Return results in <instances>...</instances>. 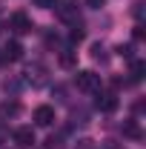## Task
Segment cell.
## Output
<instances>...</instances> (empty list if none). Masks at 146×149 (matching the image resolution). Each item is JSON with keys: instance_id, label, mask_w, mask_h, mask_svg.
Instances as JSON below:
<instances>
[{"instance_id": "obj_1", "label": "cell", "mask_w": 146, "mask_h": 149, "mask_svg": "<svg viewBox=\"0 0 146 149\" xmlns=\"http://www.w3.org/2000/svg\"><path fill=\"white\" fill-rule=\"evenodd\" d=\"M74 86L80 89V92H86V95H95V92H100V74L97 72H92V69H83V72H77L74 74Z\"/></svg>"}, {"instance_id": "obj_2", "label": "cell", "mask_w": 146, "mask_h": 149, "mask_svg": "<svg viewBox=\"0 0 146 149\" xmlns=\"http://www.w3.org/2000/svg\"><path fill=\"white\" fill-rule=\"evenodd\" d=\"M55 15L63 23H77V15H80V9H77V3L74 0H55Z\"/></svg>"}, {"instance_id": "obj_3", "label": "cell", "mask_w": 146, "mask_h": 149, "mask_svg": "<svg viewBox=\"0 0 146 149\" xmlns=\"http://www.w3.org/2000/svg\"><path fill=\"white\" fill-rule=\"evenodd\" d=\"M9 29H12L15 35H29L35 26H32V20H29L26 12H15V15L9 17Z\"/></svg>"}, {"instance_id": "obj_4", "label": "cell", "mask_w": 146, "mask_h": 149, "mask_svg": "<svg viewBox=\"0 0 146 149\" xmlns=\"http://www.w3.org/2000/svg\"><path fill=\"white\" fill-rule=\"evenodd\" d=\"M26 83H32V86H43L46 80H49V74H46V66L43 63H32V66H26Z\"/></svg>"}, {"instance_id": "obj_5", "label": "cell", "mask_w": 146, "mask_h": 149, "mask_svg": "<svg viewBox=\"0 0 146 149\" xmlns=\"http://www.w3.org/2000/svg\"><path fill=\"white\" fill-rule=\"evenodd\" d=\"M12 141H15L20 149L35 146V129H32V126H17V129L12 132Z\"/></svg>"}, {"instance_id": "obj_6", "label": "cell", "mask_w": 146, "mask_h": 149, "mask_svg": "<svg viewBox=\"0 0 146 149\" xmlns=\"http://www.w3.org/2000/svg\"><path fill=\"white\" fill-rule=\"evenodd\" d=\"M23 57V46H20L17 40H9L3 49H0V63H15Z\"/></svg>"}, {"instance_id": "obj_7", "label": "cell", "mask_w": 146, "mask_h": 149, "mask_svg": "<svg viewBox=\"0 0 146 149\" xmlns=\"http://www.w3.org/2000/svg\"><path fill=\"white\" fill-rule=\"evenodd\" d=\"M32 120H35L37 126H52L55 123V106H37L35 112H32Z\"/></svg>"}, {"instance_id": "obj_8", "label": "cell", "mask_w": 146, "mask_h": 149, "mask_svg": "<svg viewBox=\"0 0 146 149\" xmlns=\"http://www.w3.org/2000/svg\"><path fill=\"white\" fill-rule=\"evenodd\" d=\"M97 109L100 112H115L117 109V97L115 95H100L97 97Z\"/></svg>"}, {"instance_id": "obj_9", "label": "cell", "mask_w": 146, "mask_h": 149, "mask_svg": "<svg viewBox=\"0 0 146 149\" xmlns=\"http://www.w3.org/2000/svg\"><path fill=\"white\" fill-rule=\"evenodd\" d=\"M17 115H20V103L17 100H6V103L0 106V120H3V118H17Z\"/></svg>"}, {"instance_id": "obj_10", "label": "cell", "mask_w": 146, "mask_h": 149, "mask_svg": "<svg viewBox=\"0 0 146 149\" xmlns=\"http://www.w3.org/2000/svg\"><path fill=\"white\" fill-rule=\"evenodd\" d=\"M74 60H77V57H74V52H72V49H63V52H60V66L72 69V66H74Z\"/></svg>"}, {"instance_id": "obj_11", "label": "cell", "mask_w": 146, "mask_h": 149, "mask_svg": "<svg viewBox=\"0 0 146 149\" xmlns=\"http://www.w3.org/2000/svg\"><path fill=\"white\" fill-rule=\"evenodd\" d=\"M123 135H126V138H132V141H138V138H140V129H138V123H135V120L123 123Z\"/></svg>"}, {"instance_id": "obj_12", "label": "cell", "mask_w": 146, "mask_h": 149, "mask_svg": "<svg viewBox=\"0 0 146 149\" xmlns=\"http://www.w3.org/2000/svg\"><path fill=\"white\" fill-rule=\"evenodd\" d=\"M83 37H86V29H83L80 23H74V26H72V32H69V40H72V43H80Z\"/></svg>"}, {"instance_id": "obj_13", "label": "cell", "mask_w": 146, "mask_h": 149, "mask_svg": "<svg viewBox=\"0 0 146 149\" xmlns=\"http://www.w3.org/2000/svg\"><path fill=\"white\" fill-rule=\"evenodd\" d=\"M146 72V63L143 60H132V80H140Z\"/></svg>"}, {"instance_id": "obj_14", "label": "cell", "mask_w": 146, "mask_h": 149, "mask_svg": "<svg viewBox=\"0 0 146 149\" xmlns=\"http://www.w3.org/2000/svg\"><path fill=\"white\" fill-rule=\"evenodd\" d=\"M92 57L100 60V63H106V49H103L100 43H95V46H92Z\"/></svg>"}, {"instance_id": "obj_15", "label": "cell", "mask_w": 146, "mask_h": 149, "mask_svg": "<svg viewBox=\"0 0 146 149\" xmlns=\"http://www.w3.org/2000/svg\"><path fill=\"white\" fill-rule=\"evenodd\" d=\"M46 143H49V146H46V149H66V146H63V138H60V135H57V138H55V135H52V138H49Z\"/></svg>"}, {"instance_id": "obj_16", "label": "cell", "mask_w": 146, "mask_h": 149, "mask_svg": "<svg viewBox=\"0 0 146 149\" xmlns=\"http://www.w3.org/2000/svg\"><path fill=\"white\" fill-rule=\"evenodd\" d=\"M132 52H135V49H132V43H126V46H117V55L126 57V60H132Z\"/></svg>"}, {"instance_id": "obj_17", "label": "cell", "mask_w": 146, "mask_h": 149, "mask_svg": "<svg viewBox=\"0 0 146 149\" xmlns=\"http://www.w3.org/2000/svg\"><path fill=\"white\" fill-rule=\"evenodd\" d=\"M74 149H95V141H89V138H80Z\"/></svg>"}, {"instance_id": "obj_18", "label": "cell", "mask_w": 146, "mask_h": 149, "mask_svg": "<svg viewBox=\"0 0 146 149\" xmlns=\"http://www.w3.org/2000/svg\"><path fill=\"white\" fill-rule=\"evenodd\" d=\"M32 3H35L37 9H52L55 6V0H32Z\"/></svg>"}, {"instance_id": "obj_19", "label": "cell", "mask_w": 146, "mask_h": 149, "mask_svg": "<svg viewBox=\"0 0 146 149\" xmlns=\"http://www.w3.org/2000/svg\"><path fill=\"white\" fill-rule=\"evenodd\" d=\"M103 3H106V0H86V6H89V9H100Z\"/></svg>"}, {"instance_id": "obj_20", "label": "cell", "mask_w": 146, "mask_h": 149, "mask_svg": "<svg viewBox=\"0 0 146 149\" xmlns=\"http://www.w3.org/2000/svg\"><path fill=\"white\" fill-rule=\"evenodd\" d=\"M135 40H143V26H135Z\"/></svg>"}, {"instance_id": "obj_21", "label": "cell", "mask_w": 146, "mask_h": 149, "mask_svg": "<svg viewBox=\"0 0 146 149\" xmlns=\"http://www.w3.org/2000/svg\"><path fill=\"white\" fill-rule=\"evenodd\" d=\"M3 141H6V123L0 120V143H3Z\"/></svg>"}]
</instances>
